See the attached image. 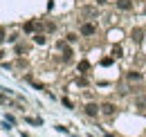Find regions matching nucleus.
Listing matches in <instances>:
<instances>
[{"label": "nucleus", "mask_w": 146, "mask_h": 137, "mask_svg": "<svg viewBox=\"0 0 146 137\" xmlns=\"http://www.w3.org/2000/svg\"><path fill=\"white\" fill-rule=\"evenodd\" d=\"M45 41H47V38H45L43 34H36V36H34V43H38V45H45Z\"/></svg>", "instance_id": "9d476101"}, {"label": "nucleus", "mask_w": 146, "mask_h": 137, "mask_svg": "<svg viewBox=\"0 0 146 137\" xmlns=\"http://www.w3.org/2000/svg\"><path fill=\"white\" fill-rule=\"evenodd\" d=\"M97 32V25L94 23H86V25H81V34L83 36H92Z\"/></svg>", "instance_id": "f257e3e1"}, {"label": "nucleus", "mask_w": 146, "mask_h": 137, "mask_svg": "<svg viewBox=\"0 0 146 137\" xmlns=\"http://www.w3.org/2000/svg\"><path fill=\"white\" fill-rule=\"evenodd\" d=\"M38 27H40V23H36V20H29V23H25V27H23V29H25V32L29 34V32L38 29Z\"/></svg>", "instance_id": "39448f33"}, {"label": "nucleus", "mask_w": 146, "mask_h": 137, "mask_svg": "<svg viewBox=\"0 0 146 137\" xmlns=\"http://www.w3.org/2000/svg\"><path fill=\"white\" fill-rule=\"evenodd\" d=\"M79 70H81V72H88V70H90V63H88V61H81V63H79Z\"/></svg>", "instance_id": "9b49d317"}, {"label": "nucleus", "mask_w": 146, "mask_h": 137, "mask_svg": "<svg viewBox=\"0 0 146 137\" xmlns=\"http://www.w3.org/2000/svg\"><path fill=\"white\" fill-rule=\"evenodd\" d=\"M139 79H142L139 72H128V81H139Z\"/></svg>", "instance_id": "6e6552de"}, {"label": "nucleus", "mask_w": 146, "mask_h": 137, "mask_svg": "<svg viewBox=\"0 0 146 137\" xmlns=\"http://www.w3.org/2000/svg\"><path fill=\"white\" fill-rule=\"evenodd\" d=\"M2 41H5V29L0 27V43H2Z\"/></svg>", "instance_id": "ddd939ff"}, {"label": "nucleus", "mask_w": 146, "mask_h": 137, "mask_svg": "<svg viewBox=\"0 0 146 137\" xmlns=\"http://www.w3.org/2000/svg\"><path fill=\"white\" fill-rule=\"evenodd\" d=\"M101 110H104V115H108V117L115 115V106H112V103H104V106H101Z\"/></svg>", "instance_id": "423d86ee"}, {"label": "nucleus", "mask_w": 146, "mask_h": 137, "mask_svg": "<svg viewBox=\"0 0 146 137\" xmlns=\"http://www.w3.org/2000/svg\"><path fill=\"white\" fill-rule=\"evenodd\" d=\"M58 50L63 52V61H70V59H72V50H70V47H68V45H65L63 41L58 43Z\"/></svg>", "instance_id": "f03ea898"}, {"label": "nucleus", "mask_w": 146, "mask_h": 137, "mask_svg": "<svg viewBox=\"0 0 146 137\" xmlns=\"http://www.w3.org/2000/svg\"><path fill=\"white\" fill-rule=\"evenodd\" d=\"M142 36H144L142 29H133V41H137V43H139V41H142Z\"/></svg>", "instance_id": "0eeeda50"}, {"label": "nucleus", "mask_w": 146, "mask_h": 137, "mask_svg": "<svg viewBox=\"0 0 146 137\" xmlns=\"http://www.w3.org/2000/svg\"><path fill=\"white\" fill-rule=\"evenodd\" d=\"M112 56H115V59H119V56H121V47H119V45H117V47H112Z\"/></svg>", "instance_id": "f8f14e48"}, {"label": "nucleus", "mask_w": 146, "mask_h": 137, "mask_svg": "<svg viewBox=\"0 0 146 137\" xmlns=\"http://www.w3.org/2000/svg\"><path fill=\"white\" fill-rule=\"evenodd\" d=\"M97 2H99V5H104V2H106V0H97Z\"/></svg>", "instance_id": "4468645a"}, {"label": "nucleus", "mask_w": 146, "mask_h": 137, "mask_svg": "<svg viewBox=\"0 0 146 137\" xmlns=\"http://www.w3.org/2000/svg\"><path fill=\"white\" fill-rule=\"evenodd\" d=\"M86 115L97 117V115H99V106H97V103H88V106H86Z\"/></svg>", "instance_id": "7ed1b4c3"}, {"label": "nucleus", "mask_w": 146, "mask_h": 137, "mask_svg": "<svg viewBox=\"0 0 146 137\" xmlns=\"http://www.w3.org/2000/svg\"><path fill=\"white\" fill-rule=\"evenodd\" d=\"M81 14H86V16H94V14H97V9H92V7H83V9H81Z\"/></svg>", "instance_id": "1a4fd4ad"}, {"label": "nucleus", "mask_w": 146, "mask_h": 137, "mask_svg": "<svg viewBox=\"0 0 146 137\" xmlns=\"http://www.w3.org/2000/svg\"><path fill=\"white\" fill-rule=\"evenodd\" d=\"M117 7L121 11H128V9H133V0H117Z\"/></svg>", "instance_id": "20e7f679"}]
</instances>
